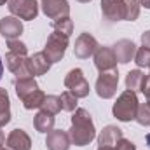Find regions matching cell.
Wrapping results in <instances>:
<instances>
[{"label":"cell","mask_w":150,"mask_h":150,"mask_svg":"<svg viewBox=\"0 0 150 150\" xmlns=\"http://www.w3.org/2000/svg\"><path fill=\"white\" fill-rule=\"evenodd\" d=\"M126 2V21H134L140 16V2L138 0H124Z\"/></svg>","instance_id":"obj_27"},{"label":"cell","mask_w":150,"mask_h":150,"mask_svg":"<svg viewBox=\"0 0 150 150\" xmlns=\"http://www.w3.org/2000/svg\"><path fill=\"white\" fill-rule=\"evenodd\" d=\"M51 61H49V58L45 56V52L42 51V52H35L32 58H30V72H32V77H35V75H44L49 72V68H51Z\"/></svg>","instance_id":"obj_17"},{"label":"cell","mask_w":150,"mask_h":150,"mask_svg":"<svg viewBox=\"0 0 150 150\" xmlns=\"http://www.w3.org/2000/svg\"><path fill=\"white\" fill-rule=\"evenodd\" d=\"M136 122L140 126H150V107L147 103L138 107V113H136Z\"/></svg>","instance_id":"obj_28"},{"label":"cell","mask_w":150,"mask_h":150,"mask_svg":"<svg viewBox=\"0 0 150 150\" xmlns=\"http://www.w3.org/2000/svg\"><path fill=\"white\" fill-rule=\"evenodd\" d=\"M0 150H11V149H5V147H2V145H0Z\"/></svg>","instance_id":"obj_40"},{"label":"cell","mask_w":150,"mask_h":150,"mask_svg":"<svg viewBox=\"0 0 150 150\" xmlns=\"http://www.w3.org/2000/svg\"><path fill=\"white\" fill-rule=\"evenodd\" d=\"M149 77H150V74H149Z\"/></svg>","instance_id":"obj_41"},{"label":"cell","mask_w":150,"mask_h":150,"mask_svg":"<svg viewBox=\"0 0 150 150\" xmlns=\"http://www.w3.org/2000/svg\"><path fill=\"white\" fill-rule=\"evenodd\" d=\"M145 79L147 75L140 70H131L127 77H126V89L133 91V93H138L143 89V84H145Z\"/></svg>","instance_id":"obj_20"},{"label":"cell","mask_w":150,"mask_h":150,"mask_svg":"<svg viewBox=\"0 0 150 150\" xmlns=\"http://www.w3.org/2000/svg\"><path fill=\"white\" fill-rule=\"evenodd\" d=\"M68 38L67 35L59 33V32H52L47 42H45V47H44V52L45 56L49 58L51 63H58L63 59L65 52H67V47H68Z\"/></svg>","instance_id":"obj_3"},{"label":"cell","mask_w":150,"mask_h":150,"mask_svg":"<svg viewBox=\"0 0 150 150\" xmlns=\"http://www.w3.org/2000/svg\"><path fill=\"white\" fill-rule=\"evenodd\" d=\"M72 143L77 147H86L89 145L94 136H96V127L91 119V113L84 108H77L72 115V127L68 133Z\"/></svg>","instance_id":"obj_1"},{"label":"cell","mask_w":150,"mask_h":150,"mask_svg":"<svg viewBox=\"0 0 150 150\" xmlns=\"http://www.w3.org/2000/svg\"><path fill=\"white\" fill-rule=\"evenodd\" d=\"M94 67L100 70V74L117 70V58L112 47H98L94 52Z\"/></svg>","instance_id":"obj_9"},{"label":"cell","mask_w":150,"mask_h":150,"mask_svg":"<svg viewBox=\"0 0 150 150\" xmlns=\"http://www.w3.org/2000/svg\"><path fill=\"white\" fill-rule=\"evenodd\" d=\"M122 138V131L117 126H107L98 136V145L100 147H115L117 142Z\"/></svg>","instance_id":"obj_16"},{"label":"cell","mask_w":150,"mask_h":150,"mask_svg":"<svg viewBox=\"0 0 150 150\" xmlns=\"http://www.w3.org/2000/svg\"><path fill=\"white\" fill-rule=\"evenodd\" d=\"M42 11L49 19H59L70 14V5L68 0H40Z\"/></svg>","instance_id":"obj_11"},{"label":"cell","mask_w":150,"mask_h":150,"mask_svg":"<svg viewBox=\"0 0 150 150\" xmlns=\"http://www.w3.org/2000/svg\"><path fill=\"white\" fill-rule=\"evenodd\" d=\"M37 89H38V84H37V80H35L33 77L18 79V80H16V94H18V98H19V100L26 98L28 94L35 93Z\"/></svg>","instance_id":"obj_18"},{"label":"cell","mask_w":150,"mask_h":150,"mask_svg":"<svg viewBox=\"0 0 150 150\" xmlns=\"http://www.w3.org/2000/svg\"><path fill=\"white\" fill-rule=\"evenodd\" d=\"M115 150H136V145L131 142V140H126L124 136L117 142V145H115Z\"/></svg>","instance_id":"obj_30"},{"label":"cell","mask_w":150,"mask_h":150,"mask_svg":"<svg viewBox=\"0 0 150 150\" xmlns=\"http://www.w3.org/2000/svg\"><path fill=\"white\" fill-rule=\"evenodd\" d=\"M138 107H140V103H138L136 93L126 89V91L117 98V101L113 103V108H112L113 117H115L117 120H120V122H131V120L136 119Z\"/></svg>","instance_id":"obj_2"},{"label":"cell","mask_w":150,"mask_h":150,"mask_svg":"<svg viewBox=\"0 0 150 150\" xmlns=\"http://www.w3.org/2000/svg\"><path fill=\"white\" fill-rule=\"evenodd\" d=\"M98 150H115V149L113 147H100Z\"/></svg>","instance_id":"obj_35"},{"label":"cell","mask_w":150,"mask_h":150,"mask_svg":"<svg viewBox=\"0 0 150 150\" xmlns=\"http://www.w3.org/2000/svg\"><path fill=\"white\" fill-rule=\"evenodd\" d=\"M11 120V101H9V94L5 89L0 87V127H4L5 124H9Z\"/></svg>","instance_id":"obj_21"},{"label":"cell","mask_w":150,"mask_h":150,"mask_svg":"<svg viewBox=\"0 0 150 150\" xmlns=\"http://www.w3.org/2000/svg\"><path fill=\"white\" fill-rule=\"evenodd\" d=\"M59 100H61V110H67V112H75L77 110V98L70 91L61 93Z\"/></svg>","instance_id":"obj_25"},{"label":"cell","mask_w":150,"mask_h":150,"mask_svg":"<svg viewBox=\"0 0 150 150\" xmlns=\"http://www.w3.org/2000/svg\"><path fill=\"white\" fill-rule=\"evenodd\" d=\"M98 40L93 37L91 33H80L75 40L74 52L79 59H87L89 56H93L98 51Z\"/></svg>","instance_id":"obj_8"},{"label":"cell","mask_w":150,"mask_h":150,"mask_svg":"<svg viewBox=\"0 0 150 150\" xmlns=\"http://www.w3.org/2000/svg\"><path fill=\"white\" fill-rule=\"evenodd\" d=\"M7 7L12 16L25 19V21H32L38 16L37 0H9Z\"/></svg>","instance_id":"obj_6"},{"label":"cell","mask_w":150,"mask_h":150,"mask_svg":"<svg viewBox=\"0 0 150 150\" xmlns=\"http://www.w3.org/2000/svg\"><path fill=\"white\" fill-rule=\"evenodd\" d=\"M142 44H143V47L150 49V30H149V32H145V33L142 35Z\"/></svg>","instance_id":"obj_32"},{"label":"cell","mask_w":150,"mask_h":150,"mask_svg":"<svg viewBox=\"0 0 150 150\" xmlns=\"http://www.w3.org/2000/svg\"><path fill=\"white\" fill-rule=\"evenodd\" d=\"M7 149L11 150H30L32 149V140L23 129H14L7 136Z\"/></svg>","instance_id":"obj_15"},{"label":"cell","mask_w":150,"mask_h":150,"mask_svg":"<svg viewBox=\"0 0 150 150\" xmlns=\"http://www.w3.org/2000/svg\"><path fill=\"white\" fill-rule=\"evenodd\" d=\"M0 33L7 40H16L23 33V23L16 16H7L0 19Z\"/></svg>","instance_id":"obj_12"},{"label":"cell","mask_w":150,"mask_h":150,"mask_svg":"<svg viewBox=\"0 0 150 150\" xmlns=\"http://www.w3.org/2000/svg\"><path fill=\"white\" fill-rule=\"evenodd\" d=\"M112 49H113V52H115V58H117L119 63H129V61L134 58V54H136V45H134V42H133V40H127V38L119 40Z\"/></svg>","instance_id":"obj_14"},{"label":"cell","mask_w":150,"mask_h":150,"mask_svg":"<svg viewBox=\"0 0 150 150\" xmlns=\"http://www.w3.org/2000/svg\"><path fill=\"white\" fill-rule=\"evenodd\" d=\"M103 18L108 21H126V2L124 0H101Z\"/></svg>","instance_id":"obj_10"},{"label":"cell","mask_w":150,"mask_h":150,"mask_svg":"<svg viewBox=\"0 0 150 150\" xmlns=\"http://www.w3.org/2000/svg\"><path fill=\"white\" fill-rule=\"evenodd\" d=\"M134 63L140 68H150V49L147 47H140L134 54Z\"/></svg>","instance_id":"obj_26"},{"label":"cell","mask_w":150,"mask_h":150,"mask_svg":"<svg viewBox=\"0 0 150 150\" xmlns=\"http://www.w3.org/2000/svg\"><path fill=\"white\" fill-rule=\"evenodd\" d=\"M140 2V5H143L145 9H150V0H138Z\"/></svg>","instance_id":"obj_33"},{"label":"cell","mask_w":150,"mask_h":150,"mask_svg":"<svg viewBox=\"0 0 150 150\" xmlns=\"http://www.w3.org/2000/svg\"><path fill=\"white\" fill-rule=\"evenodd\" d=\"M5 63H7V68L16 75L18 79L32 77V72H30V58L28 56L16 54V52H7L5 54Z\"/></svg>","instance_id":"obj_7"},{"label":"cell","mask_w":150,"mask_h":150,"mask_svg":"<svg viewBox=\"0 0 150 150\" xmlns=\"http://www.w3.org/2000/svg\"><path fill=\"white\" fill-rule=\"evenodd\" d=\"M40 110L51 113V115H56V113L61 110V100H59V96H45Z\"/></svg>","instance_id":"obj_23"},{"label":"cell","mask_w":150,"mask_h":150,"mask_svg":"<svg viewBox=\"0 0 150 150\" xmlns=\"http://www.w3.org/2000/svg\"><path fill=\"white\" fill-rule=\"evenodd\" d=\"M145 140H147V145H149V147H150V133H149V134H147V136H145Z\"/></svg>","instance_id":"obj_37"},{"label":"cell","mask_w":150,"mask_h":150,"mask_svg":"<svg viewBox=\"0 0 150 150\" xmlns=\"http://www.w3.org/2000/svg\"><path fill=\"white\" fill-rule=\"evenodd\" d=\"M7 47H9V52L25 54V56H26V52H28V47H26L23 42H19L18 38H16V40H7Z\"/></svg>","instance_id":"obj_29"},{"label":"cell","mask_w":150,"mask_h":150,"mask_svg":"<svg viewBox=\"0 0 150 150\" xmlns=\"http://www.w3.org/2000/svg\"><path fill=\"white\" fill-rule=\"evenodd\" d=\"M44 100H45L44 91L37 89L35 93H32V94H28L26 98H23L21 101H23V107H25L26 110H33V108H40V107H42Z\"/></svg>","instance_id":"obj_22"},{"label":"cell","mask_w":150,"mask_h":150,"mask_svg":"<svg viewBox=\"0 0 150 150\" xmlns=\"http://www.w3.org/2000/svg\"><path fill=\"white\" fill-rule=\"evenodd\" d=\"M142 93L145 94V98H147V105L150 107V77H149V75H147V79H145V84H143Z\"/></svg>","instance_id":"obj_31"},{"label":"cell","mask_w":150,"mask_h":150,"mask_svg":"<svg viewBox=\"0 0 150 150\" xmlns=\"http://www.w3.org/2000/svg\"><path fill=\"white\" fill-rule=\"evenodd\" d=\"M117 84H119V74L117 70L110 72H101L96 80V93L103 100H110L117 93Z\"/></svg>","instance_id":"obj_5"},{"label":"cell","mask_w":150,"mask_h":150,"mask_svg":"<svg viewBox=\"0 0 150 150\" xmlns=\"http://www.w3.org/2000/svg\"><path fill=\"white\" fill-rule=\"evenodd\" d=\"M5 2H9V0H0V5H4Z\"/></svg>","instance_id":"obj_39"},{"label":"cell","mask_w":150,"mask_h":150,"mask_svg":"<svg viewBox=\"0 0 150 150\" xmlns=\"http://www.w3.org/2000/svg\"><path fill=\"white\" fill-rule=\"evenodd\" d=\"M65 87L74 94L75 98H86L89 94V82L80 68L70 70L65 77Z\"/></svg>","instance_id":"obj_4"},{"label":"cell","mask_w":150,"mask_h":150,"mask_svg":"<svg viewBox=\"0 0 150 150\" xmlns=\"http://www.w3.org/2000/svg\"><path fill=\"white\" fill-rule=\"evenodd\" d=\"M70 143H72V140H70L68 133H65L61 129H52L47 133V138H45L47 150H68Z\"/></svg>","instance_id":"obj_13"},{"label":"cell","mask_w":150,"mask_h":150,"mask_svg":"<svg viewBox=\"0 0 150 150\" xmlns=\"http://www.w3.org/2000/svg\"><path fill=\"white\" fill-rule=\"evenodd\" d=\"M54 32H59V33L70 37L72 32H74V21L70 19V16H65V18L56 19L54 21Z\"/></svg>","instance_id":"obj_24"},{"label":"cell","mask_w":150,"mask_h":150,"mask_svg":"<svg viewBox=\"0 0 150 150\" xmlns=\"http://www.w3.org/2000/svg\"><path fill=\"white\" fill-rule=\"evenodd\" d=\"M33 126H35V129H37L38 133H49V131H52V127H54V115L40 110L33 117Z\"/></svg>","instance_id":"obj_19"},{"label":"cell","mask_w":150,"mask_h":150,"mask_svg":"<svg viewBox=\"0 0 150 150\" xmlns=\"http://www.w3.org/2000/svg\"><path fill=\"white\" fill-rule=\"evenodd\" d=\"M77 2H80V4H89L91 0H77Z\"/></svg>","instance_id":"obj_38"},{"label":"cell","mask_w":150,"mask_h":150,"mask_svg":"<svg viewBox=\"0 0 150 150\" xmlns=\"http://www.w3.org/2000/svg\"><path fill=\"white\" fill-rule=\"evenodd\" d=\"M4 140H5V136H4V133H2V131H0V145H2V143H4Z\"/></svg>","instance_id":"obj_36"},{"label":"cell","mask_w":150,"mask_h":150,"mask_svg":"<svg viewBox=\"0 0 150 150\" xmlns=\"http://www.w3.org/2000/svg\"><path fill=\"white\" fill-rule=\"evenodd\" d=\"M2 74H4V63H2V58H0V79H2Z\"/></svg>","instance_id":"obj_34"}]
</instances>
